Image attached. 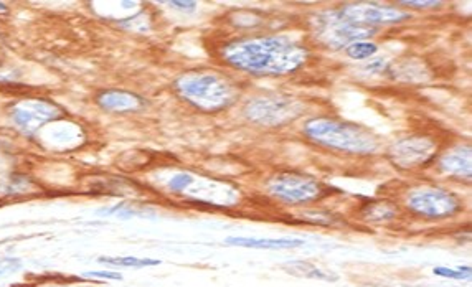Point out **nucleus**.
I'll return each instance as SVG.
<instances>
[{"label":"nucleus","instance_id":"nucleus-10","mask_svg":"<svg viewBox=\"0 0 472 287\" xmlns=\"http://www.w3.org/2000/svg\"><path fill=\"white\" fill-rule=\"evenodd\" d=\"M434 152V144L425 137H410L393 145L392 159L398 167L413 169L426 164Z\"/></svg>","mask_w":472,"mask_h":287},{"label":"nucleus","instance_id":"nucleus-21","mask_svg":"<svg viewBox=\"0 0 472 287\" xmlns=\"http://www.w3.org/2000/svg\"><path fill=\"white\" fill-rule=\"evenodd\" d=\"M88 277H96V279H123V276L117 273H109V271H91V273H86Z\"/></svg>","mask_w":472,"mask_h":287},{"label":"nucleus","instance_id":"nucleus-12","mask_svg":"<svg viewBox=\"0 0 472 287\" xmlns=\"http://www.w3.org/2000/svg\"><path fill=\"white\" fill-rule=\"evenodd\" d=\"M441 169L451 175L471 177V147H458L441 159Z\"/></svg>","mask_w":472,"mask_h":287},{"label":"nucleus","instance_id":"nucleus-8","mask_svg":"<svg viewBox=\"0 0 472 287\" xmlns=\"http://www.w3.org/2000/svg\"><path fill=\"white\" fill-rule=\"evenodd\" d=\"M10 114L14 123L22 129V131L34 132L45 124H48L53 119H58L62 116V109L50 101H20L10 109Z\"/></svg>","mask_w":472,"mask_h":287},{"label":"nucleus","instance_id":"nucleus-17","mask_svg":"<svg viewBox=\"0 0 472 287\" xmlns=\"http://www.w3.org/2000/svg\"><path fill=\"white\" fill-rule=\"evenodd\" d=\"M377 45L370 42H357L347 47V55L353 60H365L377 53Z\"/></svg>","mask_w":472,"mask_h":287},{"label":"nucleus","instance_id":"nucleus-22","mask_svg":"<svg viewBox=\"0 0 472 287\" xmlns=\"http://www.w3.org/2000/svg\"><path fill=\"white\" fill-rule=\"evenodd\" d=\"M401 5L406 7H420V9H428V7H439V2H400Z\"/></svg>","mask_w":472,"mask_h":287},{"label":"nucleus","instance_id":"nucleus-13","mask_svg":"<svg viewBox=\"0 0 472 287\" xmlns=\"http://www.w3.org/2000/svg\"><path fill=\"white\" fill-rule=\"evenodd\" d=\"M228 245L243 246V248H256V249H287V248H298L303 246V240H287V238H281V240H258V238H228Z\"/></svg>","mask_w":472,"mask_h":287},{"label":"nucleus","instance_id":"nucleus-3","mask_svg":"<svg viewBox=\"0 0 472 287\" xmlns=\"http://www.w3.org/2000/svg\"><path fill=\"white\" fill-rule=\"evenodd\" d=\"M304 132L317 144L344 152L368 153L377 149V140L365 129L337 121L312 119L306 124Z\"/></svg>","mask_w":472,"mask_h":287},{"label":"nucleus","instance_id":"nucleus-4","mask_svg":"<svg viewBox=\"0 0 472 287\" xmlns=\"http://www.w3.org/2000/svg\"><path fill=\"white\" fill-rule=\"evenodd\" d=\"M312 35L320 45L331 50H342L352 43L364 42L375 34V28L359 25L345 18L340 12H324L312 20Z\"/></svg>","mask_w":472,"mask_h":287},{"label":"nucleus","instance_id":"nucleus-11","mask_svg":"<svg viewBox=\"0 0 472 287\" xmlns=\"http://www.w3.org/2000/svg\"><path fill=\"white\" fill-rule=\"evenodd\" d=\"M142 101L139 96L129 91H119V90H109L101 92L97 96V104L106 111L111 112H128L136 111L142 106Z\"/></svg>","mask_w":472,"mask_h":287},{"label":"nucleus","instance_id":"nucleus-19","mask_svg":"<svg viewBox=\"0 0 472 287\" xmlns=\"http://www.w3.org/2000/svg\"><path fill=\"white\" fill-rule=\"evenodd\" d=\"M20 268H22V262L15 260V258H2V260H0V277L15 273V271H19Z\"/></svg>","mask_w":472,"mask_h":287},{"label":"nucleus","instance_id":"nucleus-23","mask_svg":"<svg viewBox=\"0 0 472 287\" xmlns=\"http://www.w3.org/2000/svg\"><path fill=\"white\" fill-rule=\"evenodd\" d=\"M172 7H177V9H182V10H193L195 7H197V3L195 2H169Z\"/></svg>","mask_w":472,"mask_h":287},{"label":"nucleus","instance_id":"nucleus-7","mask_svg":"<svg viewBox=\"0 0 472 287\" xmlns=\"http://www.w3.org/2000/svg\"><path fill=\"white\" fill-rule=\"evenodd\" d=\"M408 207L414 213L428 218H446L461 210V203L453 193L439 188H421L408 197Z\"/></svg>","mask_w":472,"mask_h":287},{"label":"nucleus","instance_id":"nucleus-14","mask_svg":"<svg viewBox=\"0 0 472 287\" xmlns=\"http://www.w3.org/2000/svg\"><path fill=\"white\" fill-rule=\"evenodd\" d=\"M284 269H287L289 273L296 274V276H306V277H312V279H322V281H332V279H335V276H329V274H325L324 271L317 269L316 266L309 264V262H304V261L291 262V264L284 266Z\"/></svg>","mask_w":472,"mask_h":287},{"label":"nucleus","instance_id":"nucleus-1","mask_svg":"<svg viewBox=\"0 0 472 287\" xmlns=\"http://www.w3.org/2000/svg\"><path fill=\"white\" fill-rule=\"evenodd\" d=\"M309 56V50L291 36H261L230 43L223 58L236 70L253 75H289L298 71Z\"/></svg>","mask_w":472,"mask_h":287},{"label":"nucleus","instance_id":"nucleus-24","mask_svg":"<svg viewBox=\"0 0 472 287\" xmlns=\"http://www.w3.org/2000/svg\"><path fill=\"white\" fill-rule=\"evenodd\" d=\"M0 12H5V3L0 2Z\"/></svg>","mask_w":472,"mask_h":287},{"label":"nucleus","instance_id":"nucleus-15","mask_svg":"<svg viewBox=\"0 0 472 287\" xmlns=\"http://www.w3.org/2000/svg\"><path fill=\"white\" fill-rule=\"evenodd\" d=\"M397 216V210H394L390 203H372L370 207L365 208V218L370 221H375V223H384V221H390Z\"/></svg>","mask_w":472,"mask_h":287},{"label":"nucleus","instance_id":"nucleus-2","mask_svg":"<svg viewBox=\"0 0 472 287\" xmlns=\"http://www.w3.org/2000/svg\"><path fill=\"white\" fill-rule=\"evenodd\" d=\"M177 92L195 108L203 111H218L230 106L236 98V90L230 81L210 73H190L175 83Z\"/></svg>","mask_w":472,"mask_h":287},{"label":"nucleus","instance_id":"nucleus-20","mask_svg":"<svg viewBox=\"0 0 472 287\" xmlns=\"http://www.w3.org/2000/svg\"><path fill=\"white\" fill-rule=\"evenodd\" d=\"M192 175H189V173H178V175H175L172 180H170L169 187L175 190V192H182V190H185L189 185H192Z\"/></svg>","mask_w":472,"mask_h":287},{"label":"nucleus","instance_id":"nucleus-5","mask_svg":"<svg viewBox=\"0 0 472 287\" xmlns=\"http://www.w3.org/2000/svg\"><path fill=\"white\" fill-rule=\"evenodd\" d=\"M303 111V104L289 96H261L248 104L245 116L261 126H281L296 119Z\"/></svg>","mask_w":472,"mask_h":287},{"label":"nucleus","instance_id":"nucleus-16","mask_svg":"<svg viewBox=\"0 0 472 287\" xmlns=\"http://www.w3.org/2000/svg\"><path fill=\"white\" fill-rule=\"evenodd\" d=\"M99 262L111 266H121V268H149V266H157L161 264V261L157 260H139V258L126 256V258H109L103 256L99 258Z\"/></svg>","mask_w":472,"mask_h":287},{"label":"nucleus","instance_id":"nucleus-18","mask_svg":"<svg viewBox=\"0 0 472 287\" xmlns=\"http://www.w3.org/2000/svg\"><path fill=\"white\" fill-rule=\"evenodd\" d=\"M434 274L441 277H449V279H458V281H462V279H467L471 276V269L469 268H459L456 269H447V268H434Z\"/></svg>","mask_w":472,"mask_h":287},{"label":"nucleus","instance_id":"nucleus-9","mask_svg":"<svg viewBox=\"0 0 472 287\" xmlns=\"http://www.w3.org/2000/svg\"><path fill=\"white\" fill-rule=\"evenodd\" d=\"M345 18L359 25L373 28L375 25H393L410 18L408 14L393 7L378 5V3H350L340 12Z\"/></svg>","mask_w":472,"mask_h":287},{"label":"nucleus","instance_id":"nucleus-6","mask_svg":"<svg viewBox=\"0 0 472 287\" xmlns=\"http://www.w3.org/2000/svg\"><path fill=\"white\" fill-rule=\"evenodd\" d=\"M268 190L272 197L287 203H306L322 197L324 187L320 182L303 173L286 172L279 173L268 184Z\"/></svg>","mask_w":472,"mask_h":287}]
</instances>
